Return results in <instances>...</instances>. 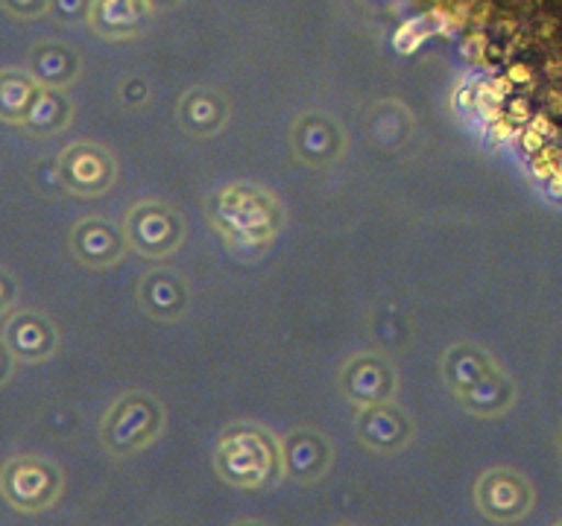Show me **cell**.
Returning <instances> with one entry per match:
<instances>
[{
    "instance_id": "cell-1",
    "label": "cell",
    "mask_w": 562,
    "mask_h": 526,
    "mask_svg": "<svg viewBox=\"0 0 562 526\" xmlns=\"http://www.w3.org/2000/svg\"><path fill=\"white\" fill-rule=\"evenodd\" d=\"M0 491L12 506L42 508L56 498L59 477L50 465L38 462V459H12L0 473Z\"/></svg>"
},
{
    "instance_id": "cell-2",
    "label": "cell",
    "mask_w": 562,
    "mask_h": 526,
    "mask_svg": "<svg viewBox=\"0 0 562 526\" xmlns=\"http://www.w3.org/2000/svg\"><path fill=\"white\" fill-rule=\"evenodd\" d=\"M7 345L12 354L24 359H38L50 354L53 348V331L50 324H44L38 316L18 313L7 324Z\"/></svg>"
},
{
    "instance_id": "cell-3",
    "label": "cell",
    "mask_w": 562,
    "mask_h": 526,
    "mask_svg": "<svg viewBox=\"0 0 562 526\" xmlns=\"http://www.w3.org/2000/svg\"><path fill=\"white\" fill-rule=\"evenodd\" d=\"M42 94L35 82L18 73V70H3L0 73V121L21 123L26 112L33 108L35 96Z\"/></svg>"
},
{
    "instance_id": "cell-4",
    "label": "cell",
    "mask_w": 562,
    "mask_h": 526,
    "mask_svg": "<svg viewBox=\"0 0 562 526\" xmlns=\"http://www.w3.org/2000/svg\"><path fill=\"white\" fill-rule=\"evenodd\" d=\"M30 65H33L35 77L42 79L44 85H61L74 73V56H68V50H61V47H53V44L33 50Z\"/></svg>"
},
{
    "instance_id": "cell-5",
    "label": "cell",
    "mask_w": 562,
    "mask_h": 526,
    "mask_svg": "<svg viewBox=\"0 0 562 526\" xmlns=\"http://www.w3.org/2000/svg\"><path fill=\"white\" fill-rule=\"evenodd\" d=\"M65 173H68L70 184H74L77 191L86 193L100 187V167H97L94 156H91V149L88 147L68 149V156H65Z\"/></svg>"
},
{
    "instance_id": "cell-6",
    "label": "cell",
    "mask_w": 562,
    "mask_h": 526,
    "mask_svg": "<svg viewBox=\"0 0 562 526\" xmlns=\"http://www.w3.org/2000/svg\"><path fill=\"white\" fill-rule=\"evenodd\" d=\"M24 121L33 132H53L61 121H65V103H61L59 96L38 94L35 96L33 108L26 112Z\"/></svg>"
},
{
    "instance_id": "cell-7",
    "label": "cell",
    "mask_w": 562,
    "mask_h": 526,
    "mask_svg": "<svg viewBox=\"0 0 562 526\" xmlns=\"http://www.w3.org/2000/svg\"><path fill=\"white\" fill-rule=\"evenodd\" d=\"M0 3H3V9H7V12H12V15L33 18L42 12L47 0H0Z\"/></svg>"
},
{
    "instance_id": "cell-8",
    "label": "cell",
    "mask_w": 562,
    "mask_h": 526,
    "mask_svg": "<svg viewBox=\"0 0 562 526\" xmlns=\"http://www.w3.org/2000/svg\"><path fill=\"white\" fill-rule=\"evenodd\" d=\"M82 3L86 0H50L53 15L61 18V21H74V18L82 15Z\"/></svg>"
},
{
    "instance_id": "cell-9",
    "label": "cell",
    "mask_w": 562,
    "mask_h": 526,
    "mask_svg": "<svg viewBox=\"0 0 562 526\" xmlns=\"http://www.w3.org/2000/svg\"><path fill=\"white\" fill-rule=\"evenodd\" d=\"M12 296H15V284H12V278H9L7 272H0V313L7 310Z\"/></svg>"
},
{
    "instance_id": "cell-10",
    "label": "cell",
    "mask_w": 562,
    "mask_h": 526,
    "mask_svg": "<svg viewBox=\"0 0 562 526\" xmlns=\"http://www.w3.org/2000/svg\"><path fill=\"white\" fill-rule=\"evenodd\" d=\"M7 342H0V386L7 384L9 375H12V354H9Z\"/></svg>"
}]
</instances>
